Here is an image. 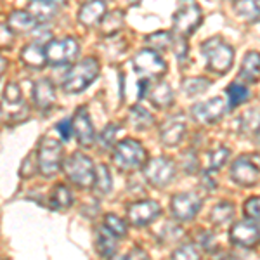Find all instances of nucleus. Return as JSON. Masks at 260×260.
Wrapping results in <instances>:
<instances>
[{
    "instance_id": "obj_24",
    "label": "nucleus",
    "mask_w": 260,
    "mask_h": 260,
    "mask_svg": "<svg viewBox=\"0 0 260 260\" xmlns=\"http://www.w3.org/2000/svg\"><path fill=\"white\" fill-rule=\"evenodd\" d=\"M95 246H98L101 257L111 258L113 255L116 253V248H118V238H116L115 234H111L104 225H101L98 229V241H95Z\"/></svg>"
},
{
    "instance_id": "obj_7",
    "label": "nucleus",
    "mask_w": 260,
    "mask_h": 260,
    "mask_svg": "<svg viewBox=\"0 0 260 260\" xmlns=\"http://www.w3.org/2000/svg\"><path fill=\"white\" fill-rule=\"evenodd\" d=\"M62 161V146L59 141L45 137L39 148V169L45 177L57 174Z\"/></svg>"
},
{
    "instance_id": "obj_34",
    "label": "nucleus",
    "mask_w": 260,
    "mask_h": 260,
    "mask_svg": "<svg viewBox=\"0 0 260 260\" xmlns=\"http://www.w3.org/2000/svg\"><path fill=\"white\" fill-rule=\"evenodd\" d=\"M182 89L187 95H198L203 94L205 90L210 89V80L203 77H194V78H186L182 82Z\"/></svg>"
},
{
    "instance_id": "obj_30",
    "label": "nucleus",
    "mask_w": 260,
    "mask_h": 260,
    "mask_svg": "<svg viewBox=\"0 0 260 260\" xmlns=\"http://www.w3.org/2000/svg\"><path fill=\"white\" fill-rule=\"evenodd\" d=\"M228 99H229V108H238L241 104H245L246 101L250 99L251 92L246 85H241V83H231L228 87Z\"/></svg>"
},
{
    "instance_id": "obj_17",
    "label": "nucleus",
    "mask_w": 260,
    "mask_h": 260,
    "mask_svg": "<svg viewBox=\"0 0 260 260\" xmlns=\"http://www.w3.org/2000/svg\"><path fill=\"white\" fill-rule=\"evenodd\" d=\"M71 125H73V134L78 139V142H80L82 146H85V148L87 146H92L95 134H94V128H92L89 115H87V110L78 108L75 116L71 118Z\"/></svg>"
},
{
    "instance_id": "obj_38",
    "label": "nucleus",
    "mask_w": 260,
    "mask_h": 260,
    "mask_svg": "<svg viewBox=\"0 0 260 260\" xmlns=\"http://www.w3.org/2000/svg\"><path fill=\"white\" fill-rule=\"evenodd\" d=\"M172 260H201V251L196 245L192 243H186L180 245L177 250L172 255Z\"/></svg>"
},
{
    "instance_id": "obj_27",
    "label": "nucleus",
    "mask_w": 260,
    "mask_h": 260,
    "mask_svg": "<svg viewBox=\"0 0 260 260\" xmlns=\"http://www.w3.org/2000/svg\"><path fill=\"white\" fill-rule=\"evenodd\" d=\"M234 203H231V201H220V203H217L215 207L212 208L210 215H208V219H210L212 224L215 225H222V224H228L229 220H233L234 217Z\"/></svg>"
},
{
    "instance_id": "obj_5",
    "label": "nucleus",
    "mask_w": 260,
    "mask_h": 260,
    "mask_svg": "<svg viewBox=\"0 0 260 260\" xmlns=\"http://www.w3.org/2000/svg\"><path fill=\"white\" fill-rule=\"evenodd\" d=\"M201 21H203V16H201V9L198 4H182L180 9L174 16V31L177 33V37H180V39H187V37L198 30Z\"/></svg>"
},
{
    "instance_id": "obj_20",
    "label": "nucleus",
    "mask_w": 260,
    "mask_h": 260,
    "mask_svg": "<svg viewBox=\"0 0 260 260\" xmlns=\"http://www.w3.org/2000/svg\"><path fill=\"white\" fill-rule=\"evenodd\" d=\"M57 9H59V6L52 0H33L26 6V12L37 23H47L56 16Z\"/></svg>"
},
{
    "instance_id": "obj_13",
    "label": "nucleus",
    "mask_w": 260,
    "mask_h": 260,
    "mask_svg": "<svg viewBox=\"0 0 260 260\" xmlns=\"http://www.w3.org/2000/svg\"><path fill=\"white\" fill-rule=\"evenodd\" d=\"M260 177V169L250 156H240L231 165V179L240 186H255Z\"/></svg>"
},
{
    "instance_id": "obj_18",
    "label": "nucleus",
    "mask_w": 260,
    "mask_h": 260,
    "mask_svg": "<svg viewBox=\"0 0 260 260\" xmlns=\"http://www.w3.org/2000/svg\"><path fill=\"white\" fill-rule=\"evenodd\" d=\"M33 101H35L37 108L42 111H47L56 103V89L54 83L49 78H42L33 87Z\"/></svg>"
},
{
    "instance_id": "obj_37",
    "label": "nucleus",
    "mask_w": 260,
    "mask_h": 260,
    "mask_svg": "<svg viewBox=\"0 0 260 260\" xmlns=\"http://www.w3.org/2000/svg\"><path fill=\"white\" fill-rule=\"evenodd\" d=\"M146 42L153 47V50L156 52V50H167L172 45V42H174V39H172V33L170 31H156L153 33V35H149L148 39H146Z\"/></svg>"
},
{
    "instance_id": "obj_23",
    "label": "nucleus",
    "mask_w": 260,
    "mask_h": 260,
    "mask_svg": "<svg viewBox=\"0 0 260 260\" xmlns=\"http://www.w3.org/2000/svg\"><path fill=\"white\" fill-rule=\"evenodd\" d=\"M21 59L26 66L30 68H44L45 62H47V57H45V45H42L40 42H33V44H28L26 47H23L21 50Z\"/></svg>"
},
{
    "instance_id": "obj_36",
    "label": "nucleus",
    "mask_w": 260,
    "mask_h": 260,
    "mask_svg": "<svg viewBox=\"0 0 260 260\" xmlns=\"http://www.w3.org/2000/svg\"><path fill=\"white\" fill-rule=\"evenodd\" d=\"M229 154H231V151L228 148H222V146H220V148L210 151V153L207 154L208 172H217L222 165H225V161L229 160Z\"/></svg>"
},
{
    "instance_id": "obj_31",
    "label": "nucleus",
    "mask_w": 260,
    "mask_h": 260,
    "mask_svg": "<svg viewBox=\"0 0 260 260\" xmlns=\"http://www.w3.org/2000/svg\"><path fill=\"white\" fill-rule=\"evenodd\" d=\"M153 115L146 110V108H142V106H132L130 108V123L134 125L137 130H146V128H149L151 125H153Z\"/></svg>"
},
{
    "instance_id": "obj_35",
    "label": "nucleus",
    "mask_w": 260,
    "mask_h": 260,
    "mask_svg": "<svg viewBox=\"0 0 260 260\" xmlns=\"http://www.w3.org/2000/svg\"><path fill=\"white\" fill-rule=\"evenodd\" d=\"M104 228L110 231L111 234H115L118 240L127 236V224H125L123 219L115 215V213H108V215L104 217Z\"/></svg>"
},
{
    "instance_id": "obj_25",
    "label": "nucleus",
    "mask_w": 260,
    "mask_h": 260,
    "mask_svg": "<svg viewBox=\"0 0 260 260\" xmlns=\"http://www.w3.org/2000/svg\"><path fill=\"white\" fill-rule=\"evenodd\" d=\"M241 121V130L246 136H251L255 142L260 144V110L253 108V110L246 111L245 115L240 118Z\"/></svg>"
},
{
    "instance_id": "obj_11",
    "label": "nucleus",
    "mask_w": 260,
    "mask_h": 260,
    "mask_svg": "<svg viewBox=\"0 0 260 260\" xmlns=\"http://www.w3.org/2000/svg\"><path fill=\"white\" fill-rule=\"evenodd\" d=\"M161 208L156 201L153 200H142V201H136L127 208V219L132 225L136 228H144V225H149L151 222H154L160 217Z\"/></svg>"
},
{
    "instance_id": "obj_45",
    "label": "nucleus",
    "mask_w": 260,
    "mask_h": 260,
    "mask_svg": "<svg viewBox=\"0 0 260 260\" xmlns=\"http://www.w3.org/2000/svg\"><path fill=\"white\" fill-rule=\"evenodd\" d=\"M200 234H201V238H200L201 246H203L205 250H208V251L215 250V240H213V234L208 233V231H201Z\"/></svg>"
},
{
    "instance_id": "obj_16",
    "label": "nucleus",
    "mask_w": 260,
    "mask_h": 260,
    "mask_svg": "<svg viewBox=\"0 0 260 260\" xmlns=\"http://www.w3.org/2000/svg\"><path fill=\"white\" fill-rule=\"evenodd\" d=\"M187 132V125H186V120H184V116H172L163 123V127L160 128V139L165 146H169V148H174V146H177L180 141L184 139V136H186Z\"/></svg>"
},
{
    "instance_id": "obj_14",
    "label": "nucleus",
    "mask_w": 260,
    "mask_h": 260,
    "mask_svg": "<svg viewBox=\"0 0 260 260\" xmlns=\"http://www.w3.org/2000/svg\"><path fill=\"white\" fill-rule=\"evenodd\" d=\"M229 238L234 245L243 246V248H253L260 241V225L251 220L236 222L229 231Z\"/></svg>"
},
{
    "instance_id": "obj_19",
    "label": "nucleus",
    "mask_w": 260,
    "mask_h": 260,
    "mask_svg": "<svg viewBox=\"0 0 260 260\" xmlns=\"http://www.w3.org/2000/svg\"><path fill=\"white\" fill-rule=\"evenodd\" d=\"M151 101V104L160 110L170 108L174 104V90L167 82H158L154 85H149L148 94H146Z\"/></svg>"
},
{
    "instance_id": "obj_26",
    "label": "nucleus",
    "mask_w": 260,
    "mask_h": 260,
    "mask_svg": "<svg viewBox=\"0 0 260 260\" xmlns=\"http://www.w3.org/2000/svg\"><path fill=\"white\" fill-rule=\"evenodd\" d=\"M37 21L26 11H14L9 16V28L12 31H31L37 28Z\"/></svg>"
},
{
    "instance_id": "obj_21",
    "label": "nucleus",
    "mask_w": 260,
    "mask_h": 260,
    "mask_svg": "<svg viewBox=\"0 0 260 260\" xmlns=\"http://www.w3.org/2000/svg\"><path fill=\"white\" fill-rule=\"evenodd\" d=\"M104 14H106V4L94 0V2H87L80 7V11H78V19H80L82 24L92 28L103 21Z\"/></svg>"
},
{
    "instance_id": "obj_44",
    "label": "nucleus",
    "mask_w": 260,
    "mask_h": 260,
    "mask_svg": "<svg viewBox=\"0 0 260 260\" xmlns=\"http://www.w3.org/2000/svg\"><path fill=\"white\" fill-rule=\"evenodd\" d=\"M184 169L186 172H196L198 170V158H196L194 153H191V151H187V153H184Z\"/></svg>"
},
{
    "instance_id": "obj_41",
    "label": "nucleus",
    "mask_w": 260,
    "mask_h": 260,
    "mask_svg": "<svg viewBox=\"0 0 260 260\" xmlns=\"http://www.w3.org/2000/svg\"><path fill=\"white\" fill-rule=\"evenodd\" d=\"M172 45H174V52H175V57L179 59V62H184L187 59V44H186V39H180L177 37L174 42H172Z\"/></svg>"
},
{
    "instance_id": "obj_8",
    "label": "nucleus",
    "mask_w": 260,
    "mask_h": 260,
    "mask_svg": "<svg viewBox=\"0 0 260 260\" xmlns=\"http://www.w3.org/2000/svg\"><path fill=\"white\" fill-rule=\"evenodd\" d=\"M175 163L167 156H156L153 160L146 161L144 175L149 184L156 187H165L175 177Z\"/></svg>"
},
{
    "instance_id": "obj_43",
    "label": "nucleus",
    "mask_w": 260,
    "mask_h": 260,
    "mask_svg": "<svg viewBox=\"0 0 260 260\" xmlns=\"http://www.w3.org/2000/svg\"><path fill=\"white\" fill-rule=\"evenodd\" d=\"M57 134L61 136V139H64V141H68L71 136H73V125H71V120L70 118H66V120H62L57 123Z\"/></svg>"
},
{
    "instance_id": "obj_12",
    "label": "nucleus",
    "mask_w": 260,
    "mask_h": 260,
    "mask_svg": "<svg viewBox=\"0 0 260 260\" xmlns=\"http://www.w3.org/2000/svg\"><path fill=\"white\" fill-rule=\"evenodd\" d=\"M228 101L222 98H212L207 103H198L191 108L192 118L198 123L208 125V123H215L217 120H220L224 116V113L228 111Z\"/></svg>"
},
{
    "instance_id": "obj_29",
    "label": "nucleus",
    "mask_w": 260,
    "mask_h": 260,
    "mask_svg": "<svg viewBox=\"0 0 260 260\" xmlns=\"http://www.w3.org/2000/svg\"><path fill=\"white\" fill-rule=\"evenodd\" d=\"M50 201H52V208H57V210H66L73 205V192L70 191L68 186L64 184H59V186L54 187L52 196H50Z\"/></svg>"
},
{
    "instance_id": "obj_46",
    "label": "nucleus",
    "mask_w": 260,
    "mask_h": 260,
    "mask_svg": "<svg viewBox=\"0 0 260 260\" xmlns=\"http://www.w3.org/2000/svg\"><path fill=\"white\" fill-rule=\"evenodd\" d=\"M121 260H149V257L142 248H134L132 251H128L125 257H121Z\"/></svg>"
},
{
    "instance_id": "obj_1",
    "label": "nucleus",
    "mask_w": 260,
    "mask_h": 260,
    "mask_svg": "<svg viewBox=\"0 0 260 260\" xmlns=\"http://www.w3.org/2000/svg\"><path fill=\"white\" fill-rule=\"evenodd\" d=\"M205 59H207L208 70L217 75H225L233 66L234 61V50L222 37H212L205 40L201 45Z\"/></svg>"
},
{
    "instance_id": "obj_22",
    "label": "nucleus",
    "mask_w": 260,
    "mask_h": 260,
    "mask_svg": "<svg viewBox=\"0 0 260 260\" xmlns=\"http://www.w3.org/2000/svg\"><path fill=\"white\" fill-rule=\"evenodd\" d=\"M240 78L246 83H255L260 80V54L257 50H250L245 54L240 68Z\"/></svg>"
},
{
    "instance_id": "obj_40",
    "label": "nucleus",
    "mask_w": 260,
    "mask_h": 260,
    "mask_svg": "<svg viewBox=\"0 0 260 260\" xmlns=\"http://www.w3.org/2000/svg\"><path fill=\"white\" fill-rule=\"evenodd\" d=\"M116 132H118V127H116V125H108V127L104 128L103 132H101V136H99V144H101V148L110 149L111 146L115 144Z\"/></svg>"
},
{
    "instance_id": "obj_9",
    "label": "nucleus",
    "mask_w": 260,
    "mask_h": 260,
    "mask_svg": "<svg viewBox=\"0 0 260 260\" xmlns=\"http://www.w3.org/2000/svg\"><path fill=\"white\" fill-rule=\"evenodd\" d=\"M134 68L144 78H158L167 73L169 64L153 49H142L134 57Z\"/></svg>"
},
{
    "instance_id": "obj_10",
    "label": "nucleus",
    "mask_w": 260,
    "mask_h": 260,
    "mask_svg": "<svg viewBox=\"0 0 260 260\" xmlns=\"http://www.w3.org/2000/svg\"><path fill=\"white\" fill-rule=\"evenodd\" d=\"M203 200L196 192H179L172 198L170 210L177 220H191L201 210Z\"/></svg>"
},
{
    "instance_id": "obj_49",
    "label": "nucleus",
    "mask_w": 260,
    "mask_h": 260,
    "mask_svg": "<svg viewBox=\"0 0 260 260\" xmlns=\"http://www.w3.org/2000/svg\"><path fill=\"white\" fill-rule=\"evenodd\" d=\"M213 260H222V257H217V258H213Z\"/></svg>"
},
{
    "instance_id": "obj_47",
    "label": "nucleus",
    "mask_w": 260,
    "mask_h": 260,
    "mask_svg": "<svg viewBox=\"0 0 260 260\" xmlns=\"http://www.w3.org/2000/svg\"><path fill=\"white\" fill-rule=\"evenodd\" d=\"M201 182H203V186L207 187L208 191H213V189H215V180H213V179L210 177V172H208V170H205V172H203V179H201Z\"/></svg>"
},
{
    "instance_id": "obj_2",
    "label": "nucleus",
    "mask_w": 260,
    "mask_h": 260,
    "mask_svg": "<svg viewBox=\"0 0 260 260\" xmlns=\"http://www.w3.org/2000/svg\"><path fill=\"white\" fill-rule=\"evenodd\" d=\"M113 165L120 170H136L141 169L148 160V153H146L144 146L141 142L134 139L120 141L113 149Z\"/></svg>"
},
{
    "instance_id": "obj_3",
    "label": "nucleus",
    "mask_w": 260,
    "mask_h": 260,
    "mask_svg": "<svg viewBox=\"0 0 260 260\" xmlns=\"http://www.w3.org/2000/svg\"><path fill=\"white\" fill-rule=\"evenodd\" d=\"M99 68H101L99 61L94 59V57H87V59L77 62V64L68 71L64 82H62L64 90L70 92V94H78V92L85 90L87 87L98 78Z\"/></svg>"
},
{
    "instance_id": "obj_15",
    "label": "nucleus",
    "mask_w": 260,
    "mask_h": 260,
    "mask_svg": "<svg viewBox=\"0 0 260 260\" xmlns=\"http://www.w3.org/2000/svg\"><path fill=\"white\" fill-rule=\"evenodd\" d=\"M0 110L6 113L7 116H18L19 113L26 111V106H24L23 101V94H21V89L18 83L9 82L4 89L2 94V101H0Z\"/></svg>"
},
{
    "instance_id": "obj_33",
    "label": "nucleus",
    "mask_w": 260,
    "mask_h": 260,
    "mask_svg": "<svg viewBox=\"0 0 260 260\" xmlns=\"http://www.w3.org/2000/svg\"><path fill=\"white\" fill-rule=\"evenodd\" d=\"M94 186L101 194H108L113 187V177L111 172L106 165H99L95 169V177H94Z\"/></svg>"
},
{
    "instance_id": "obj_28",
    "label": "nucleus",
    "mask_w": 260,
    "mask_h": 260,
    "mask_svg": "<svg viewBox=\"0 0 260 260\" xmlns=\"http://www.w3.org/2000/svg\"><path fill=\"white\" fill-rule=\"evenodd\" d=\"M234 12H236L241 19H246V21H250V23H255V21L260 19V2L258 0H255V2L241 0V2L234 4Z\"/></svg>"
},
{
    "instance_id": "obj_48",
    "label": "nucleus",
    "mask_w": 260,
    "mask_h": 260,
    "mask_svg": "<svg viewBox=\"0 0 260 260\" xmlns=\"http://www.w3.org/2000/svg\"><path fill=\"white\" fill-rule=\"evenodd\" d=\"M6 68H7V61H6V57H2L0 56V75L6 71Z\"/></svg>"
},
{
    "instance_id": "obj_6",
    "label": "nucleus",
    "mask_w": 260,
    "mask_h": 260,
    "mask_svg": "<svg viewBox=\"0 0 260 260\" xmlns=\"http://www.w3.org/2000/svg\"><path fill=\"white\" fill-rule=\"evenodd\" d=\"M80 52V47H78V42L73 39V37H64V39L59 40H50L47 45H45V57H47V62L54 66H62L68 64V62L75 61Z\"/></svg>"
},
{
    "instance_id": "obj_32",
    "label": "nucleus",
    "mask_w": 260,
    "mask_h": 260,
    "mask_svg": "<svg viewBox=\"0 0 260 260\" xmlns=\"http://www.w3.org/2000/svg\"><path fill=\"white\" fill-rule=\"evenodd\" d=\"M123 28V14L121 11H113L104 14L103 21H101V31L104 35H113V33L120 31Z\"/></svg>"
},
{
    "instance_id": "obj_4",
    "label": "nucleus",
    "mask_w": 260,
    "mask_h": 260,
    "mask_svg": "<svg viewBox=\"0 0 260 260\" xmlns=\"http://www.w3.org/2000/svg\"><path fill=\"white\" fill-rule=\"evenodd\" d=\"M64 172L71 182H75L78 187H85L87 189V187H90L94 184V163H92L89 156H85L82 153L71 154L68 160L64 161Z\"/></svg>"
},
{
    "instance_id": "obj_42",
    "label": "nucleus",
    "mask_w": 260,
    "mask_h": 260,
    "mask_svg": "<svg viewBox=\"0 0 260 260\" xmlns=\"http://www.w3.org/2000/svg\"><path fill=\"white\" fill-rule=\"evenodd\" d=\"M14 42V31L7 24H0V47H11Z\"/></svg>"
},
{
    "instance_id": "obj_50",
    "label": "nucleus",
    "mask_w": 260,
    "mask_h": 260,
    "mask_svg": "<svg viewBox=\"0 0 260 260\" xmlns=\"http://www.w3.org/2000/svg\"><path fill=\"white\" fill-rule=\"evenodd\" d=\"M116 260H121V258H116Z\"/></svg>"
},
{
    "instance_id": "obj_39",
    "label": "nucleus",
    "mask_w": 260,
    "mask_h": 260,
    "mask_svg": "<svg viewBox=\"0 0 260 260\" xmlns=\"http://www.w3.org/2000/svg\"><path fill=\"white\" fill-rule=\"evenodd\" d=\"M245 217L255 224H260V196H253V198L245 201Z\"/></svg>"
}]
</instances>
